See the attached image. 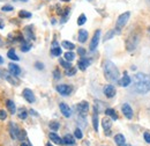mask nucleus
Listing matches in <instances>:
<instances>
[{"label":"nucleus","mask_w":150,"mask_h":146,"mask_svg":"<svg viewBox=\"0 0 150 146\" xmlns=\"http://www.w3.org/2000/svg\"><path fill=\"white\" fill-rule=\"evenodd\" d=\"M24 36L28 41H34L35 39V34L33 31V27L31 26H28L24 28Z\"/></svg>","instance_id":"18"},{"label":"nucleus","mask_w":150,"mask_h":146,"mask_svg":"<svg viewBox=\"0 0 150 146\" xmlns=\"http://www.w3.org/2000/svg\"><path fill=\"white\" fill-rule=\"evenodd\" d=\"M1 44H2V41H1V38H0V45H1Z\"/></svg>","instance_id":"52"},{"label":"nucleus","mask_w":150,"mask_h":146,"mask_svg":"<svg viewBox=\"0 0 150 146\" xmlns=\"http://www.w3.org/2000/svg\"><path fill=\"white\" fill-rule=\"evenodd\" d=\"M9 135L13 139H19V140H22L25 137L24 130H20L15 123H9Z\"/></svg>","instance_id":"3"},{"label":"nucleus","mask_w":150,"mask_h":146,"mask_svg":"<svg viewBox=\"0 0 150 146\" xmlns=\"http://www.w3.org/2000/svg\"><path fill=\"white\" fill-rule=\"evenodd\" d=\"M74 136H75V138H77V139H82V138H83V133H82L81 129H79V128L75 129Z\"/></svg>","instance_id":"36"},{"label":"nucleus","mask_w":150,"mask_h":146,"mask_svg":"<svg viewBox=\"0 0 150 146\" xmlns=\"http://www.w3.org/2000/svg\"><path fill=\"white\" fill-rule=\"evenodd\" d=\"M2 63H4V58H2V57H1V56H0V65H1V64H2Z\"/></svg>","instance_id":"48"},{"label":"nucleus","mask_w":150,"mask_h":146,"mask_svg":"<svg viewBox=\"0 0 150 146\" xmlns=\"http://www.w3.org/2000/svg\"><path fill=\"white\" fill-rule=\"evenodd\" d=\"M30 49H31V43H30L29 41H22L21 51H22V52H28Z\"/></svg>","instance_id":"26"},{"label":"nucleus","mask_w":150,"mask_h":146,"mask_svg":"<svg viewBox=\"0 0 150 146\" xmlns=\"http://www.w3.org/2000/svg\"><path fill=\"white\" fill-rule=\"evenodd\" d=\"M93 127H94L95 131H98V112H97L96 107H95L94 115H93Z\"/></svg>","instance_id":"24"},{"label":"nucleus","mask_w":150,"mask_h":146,"mask_svg":"<svg viewBox=\"0 0 150 146\" xmlns=\"http://www.w3.org/2000/svg\"><path fill=\"white\" fill-rule=\"evenodd\" d=\"M7 57H8L9 59H12V60H15V62L20 60V58L18 57V55H16V52H15L14 49H11V50L7 52Z\"/></svg>","instance_id":"29"},{"label":"nucleus","mask_w":150,"mask_h":146,"mask_svg":"<svg viewBox=\"0 0 150 146\" xmlns=\"http://www.w3.org/2000/svg\"><path fill=\"white\" fill-rule=\"evenodd\" d=\"M49 137H50L51 142H52V143H54V144H58V145H62V144H64V139H62V138H60L56 132H51V133L49 135Z\"/></svg>","instance_id":"19"},{"label":"nucleus","mask_w":150,"mask_h":146,"mask_svg":"<svg viewBox=\"0 0 150 146\" xmlns=\"http://www.w3.org/2000/svg\"><path fill=\"white\" fill-rule=\"evenodd\" d=\"M64 57H65V59H66L67 62H72V60H74L75 55H74V52H72V51H67V52L64 55Z\"/></svg>","instance_id":"31"},{"label":"nucleus","mask_w":150,"mask_h":146,"mask_svg":"<svg viewBox=\"0 0 150 146\" xmlns=\"http://www.w3.org/2000/svg\"><path fill=\"white\" fill-rule=\"evenodd\" d=\"M49 127H50V129H51L52 131H57V130L59 129V127H60V124H59V122L53 121V122H51V123L49 124Z\"/></svg>","instance_id":"35"},{"label":"nucleus","mask_w":150,"mask_h":146,"mask_svg":"<svg viewBox=\"0 0 150 146\" xmlns=\"http://www.w3.org/2000/svg\"><path fill=\"white\" fill-rule=\"evenodd\" d=\"M140 36L137 33H132L131 35L128 36V38L126 39V50L127 51H133L136 49L137 43H139Z\"/></svg>","instance_id":"5"},{"label":"nucleus","mask_w":150,"mask_h":146,"mask_svg":"<svg viewBox=\"0 0 150 146\" xmlns=\"http://www.w3.org/2000/svg\"><path fill=\"white\" fill-rule=\"evenodd\" d=\"M132 80H131V77L127 74V73H125L124 75H122V78L120 79V80H118V84L121 86V87H128L129 85H131Z\"/></svg>","instance_id":"16"},{"label":"nucleus","mask_w":150,"mask_h":146,"mask_svg":"<svg viewBox=\"0 0 150 146\" xmlns=\"http://www.w3.org/2000/svg\"><path fill=\"white\" fill-rule=\"evenodd\" d=\"M134 91L139 94H147L150 92V75L144 73H136L134 75Z\"/></svg>","instance_id":"1"},{"label":"nucleus","mask_w":150,"mask_h":146,"mask_svg":"<svg viewBox=\"0 0 150 146\" xmlns=\"http://www.w3.org/2000/svg\"><path fill=\"white\" fill-rule=\"evenodd\" d=\"M22 95H23V97L29 102V103H34L35 101H36V97H35V94H34V92L31 91V89H29V88H25V89H23L22 92Z\"/></svg>","instance_id":"10"},{"label":"nucleus","mask_w":150,"mask_h":146,"mask_svg":"<svg viewBox=\"0 0 150 146\" xmlns=\"http://www.w3.org/2000/svg\"><path fill=\"white\" fill-rule=\"evenodd\" d=\"M99 38H100V30H96L94 36H93V39L90 42V47H89L90 51H95L96 50V48L98 47V43H99Z\"/></svg>","instance_id":"9"},{"label":"nucleus","mask_w":150,"mask_h":146,"mask_svg":"<svg viewBox=\"0 0 150 146\" xmlns=\"http://www.w3.org/2000/svg\"><path fill=\"white\" fill-rule=\"evenodd\" d=\"M46 146H52V145H51V144H50V143H49V144H47V145H46Z\"/></svg>","instance_id":"53"},{"label":"nucleus","mask_w":150,"mask_h":146,"mask_svg":"<svg viewBox=\"0 0 150 146\" xmlns=\"http://www.w3.org/2000/svg\"><path fill=\"white\" fill-rule=\"evenodd\" d=\"M20 146H29V145H28L27 143H22V144H21V145H20Z\"/></svg>","instance_id":"49"},{"label":"nucleus","mask_w":150,"mask_h":146,"mask_svg":"<svg viewBox=\"0 0 150 146\" xmlns=\"http://www.w3.org/2000/svg\"><path fill=\"white\" fill-rule=\"evenodd\" d=\"M35 66H36L37 70H43V69H44V65H43L42 63H39V62H37V63L35 64Z\"/></svg>","instance_id":"44"},{"label":"nucleus","mask_w":150,"mask_h":146,"mask_svg":"<svg viewBox=\"0 0 150 146\" xmlns=\"http://www.w3.org/2000/svg\"><path fill=\"white\" fill-rule=\"evenodd\" d=\"M129 146H131V145H129Z\"/></svg>","instance_id":"57"},{"label":"nucleus","mask_w":150,"mask_h":146,"mask_svg":"<svg viewBox=\"0 0 150 146\" xmlns=\"http://www.w3.org/2000/svg\"><path fill=\"white\" fill-rule=\"evenodd\" d=\"M68 14H69V9L67 8V9H65V12L61 14L62 16H61V22L62 23H65L66 21H67V18H68Z\"/></svg>","instance_id":"37"},{"label":"nucleus","mask_w":150,"mask_h":146,"mask_svg":"<svg viewBox=\"0 0 150 146\" xmlns=\"http://www.w3.org/2000/svg\"><path fill=\"white\" fill-rule=\"evenodd\" d=\"M62 139H64V144H66V145H74L75 144V138L72 135H66Z\"/></svg>","instance_id":"25"},{"label":"nucleus","mask_w":150,"mask_h":146,"mask_svg":"<svg viewBox=\"0 0 150 146\" xmlns=\"http://www.w3.org/2000/svg\"><path fill=\"white\" fill-rule=\"evenodd\" d=\"M1 11H2V12H11V11H13V7L9 6V5H5V6H2Z\"/></svg>","instance_id":"40"},{"label":"nucleus","mask_w":150,"mask_h":146,"mask_svg":"<svg viewBox=\"0 0 150 146\" xmlns=\"http://www.w3.org/2000/svg\"><path fill=\"white\" fill-rule=\"evenodd\" d=\"M149 35H150V28H149Z\"/></svg>","instance_id":"55"},{"label":"nucleus","mask_w":150,"mask_h":146,"mask_svg":"<svg viewBox=\"0 0 150 146\" xmlns=\"http://www.w3.org/2000/svg\"><path fill=\"white\" fill-rule=\"evenodd\" d=\"M76 109L79 111V115L84 118L87 116V114H88V110H89V103L87 101H81L80 103H77Z\"/></svg>","instance_id":"7"},{"label":"nucleus","mask_w":150,"mask_h":146,"mask_svg":"<svg viewBox=\"0 0 150 146\" xmlns=\"http://www.w3.org/2000/svg\"><path fill=\"white\" fill-rule=\"evenodd\" d=\"M61 47L65 48V49H67V50H69V51H72V50H74L75 49L74 43L68 42V41H62V42H61Z\"/></svg>","instance_id":"27"},{"label":"nucleus","mask_w":150,"mask_h":146,"mask_svg":"<svg viewBox=\"0 0 150 146\" xmlns=\"http://www.w3.org/2000/svg\"><path fill=\"white\" fill-rule=\"evenodd\" d=\"M149 1H150V0H149Z\"/></svg>","instance_id":"58"},{"label":"nucleus","mask_w":150,"mask_h":146,"mask_svg":"<svg viewBox=\"0 0 150 146\" xmlns=\"http://www.w3.org/2000/svg\"><path fill=\"white\" fill-rule=\"evenodd\" d=\"M19 16L22 19H30L31 18V13H29V12H27V11H20Z\"/></svg>","instance_id":"32"},{"label":"nucleus","mask_w":150,"mask_h":146,"mask_svg":"<svg viewBox=\"0 0 150 146\" xmlns=\"http://www.w3.org/2000/svg\"><path fill=\"white\" fill-rule=\"evenodd\" d=\"M4 28V23H2V21L0 20V29H2Z\"/></svg>","instance_id":"47"},{"label":"nucleus","mask_w":150,"mask_h":146,"mask_svg":"<svg viewBox=\"0 0 150 146\" xmlns=\"http://www.w3.org/2000/svg\"><path fill=\"white\" fill-rule=\"evenodd\" d=\"M6 118H7V112H6L5 110H0V120L4 121V120H6Z\"/></svg>","instance_id":"41"},{"label":"nucleus","mask_w":150,"mask_h":146,"mask_svg":"<svg viewBox=\"0 0 150 146\" xmlns=\"http://www.w3.org/2000/svg\"><path fill=\"white\" fill-rule=\"evenodd\" d=\"M59 108H60V111H61V114L65 116V117H71L72 116V109L68 107V104H66V103H64V102H61L60 104H59Z\"/></svg>","instance_id":"13"},{"label":"nucleus","mask_w":150,"mask_h":146,"mask_svg":"<svg viewBox=\"0 0 150 146\" xmlns=\"http://www.w3.org/2000/svg\"><path fill=\"white\" fill-rule=\"evenodd\" d=\"M30 114H31V115H34V116H38V114L35 111V110H30Z\"/></svg>","instance_id":"46"},{"label":"nucleus","mask_w":150,"mask_h":146,"mask_svg":"<svg viewBox=\"0 0 150 146\" xmlns=\"http://www.w3.org/2000/svg\"><path fill=\"white\" fill-rule=\"evenodd\" d=\"M57 91H58L59 94H61L62 96H67V95H69L72 93L73 88L69 85H58L57 86Z\"/></svg>","instance_id":"8"},{"label":"nucleus","mask_w":150,"mask_h":146,"mask_svg":"<svg viewBox=\"0 0 150 146\" xmlns=\"http://www.w3.org/2000/svg\"><path fill=\"white\" fill-rule=\"evenodd\" d=\"M115 34V30H110L106 35H105V38H104V41H108V39H111L113 37V35Z\"/></svg>","instance_id":"39"},{"label":"nucleus","mask_w":150,"mask_h":146,"mask_svg":"<svg viewBox=\"0 0 150 146\" xmlns=\"http://www.w3.org/2000/svg\"><path fill=\"white\" fill-rule=\"evenodd\" d=\"M104 94L108 99H112L113 96L115 95V88L113 85H106L104 87Z\"/></svg>","instance_id":"15"},{"label":"nucleus","mask_w":150,"mask_h":146,"mask_svg":"<svg viewBox=\"0 0 150 146\" xmlns=\"http://www.w3.org/2000/svg\"><path fill=\"white\" fill-rule=\"evenodd\" d=\"M90 59H88V58H86V57H82L80 60H79V63H77V66H79V69L81 70V71H86L87 70V67L90 65Z\"/></svg>","instance_id":"14"},{"label":"nucleus","mask_w":150,"mask_h":146,"mask_svg":"<svg viewBox=\"0 0 150 146\" xmlns=\"http://www.w3.org/2000/svg\"><path fill=\"white\" fill-rule=\"evenodd\" d=\"M20 1H23V2H27L28 0H20Z\"/></svg>","instance_id":"51"},{"label":"nucleus","mask_w":150,"mask_h":146,"mask_svg":"<svg viewBox=\"0 0 150 146\" xmlns=\"http://www.w3.org/2000/svg\"><path fill=\"white\" fill-rule=\"evenodd\" d=\"M60 1H64V2H68L69 0H60Z\"/></svg>","instance_id":"50"},{"label":"nucleus","mask_w":150,"mask_h":146,"mask_svg":"<svg viewBox=\"0 0 150 146\" xmlns=\"http://www.w3.org/2000/svg\"><path fill=\"white\" fill-rule=\"evenodd\" d=\"M6 106H7L8 111H9L12 115H14V114L16 112V106H15V103H14L12 100H7V101H6Z\"/></svg>","instance_id":"22"},{"label":"nucleus","mask_w":150,"mask_h":146,"mask_svg":"<svg viewBox=\"0 0 150 146\" xmlns=\"http://www.w3.org/2000/svg\"><path fill=\"white\" fill-rule=\"evenodd\" d=\"M51 55L56 56V57L61 55V48L58 45L57 42H53V45H52V49H51Z\"/></svg>","instance_id":"23"},{"label":"nucleus","mask_w":150,"mask_h":146,"mask_svg":"<svg viewBox=\"0 0 150 146\" xmlns=\"http://www.w3.org/2000/svg\"><path fill=\"white\" fill-rule=\"evenodd\" d=\"M53 75H54V79H60V72H59V70H54Z\"/></svg>","instance_id":"45"},{"label":"nucleus","mask_w":150,"mask_h":146,"mask_svg":"<svg viewBox=\"0 0 150 146\" xmlns=\"http://www.w3.org/2000/svg\"><path fill=\"white\" fill-rule=\"evenodd\" d=\"M8 71L12 73L13 75H15V77H18L20 73H21V69H20V66L18 64H14V63H11L9 65H8Z\"/></svg>","instance_id":"17"},{"label":"nucleus","mask_w":150,"mask_h":146,"mask_svg":"<svg viewBox=\"0 0 150 146\" xmlns=\"http://www.w3.org/2000/svg\"><path fill=\"white\" fill-rule=\"evenodd\" d=\"M143 138H144V140H146L148 144H150V133L149 132H144V133H143Z\"/></svg>","instance_id":"42"},{"label":"nucleus","mask_w":150,"mask_h":146,"mask_svg":"<svg viewBox=\"0 0 150 146\" xmlns=\"http://www.w3.org/2000/svg\"><path fill=\"white\" fill-rule=\"evenodd\" d=\"M89 1H90V0H89Z\"/></svg>","instance_id":"56"},{"label":"nucleus","mask_w":150,"mask_h":146,"mask_svg":"<svg viewBox=\"0 0 150 146\" xmlns=\"http://www.w3.org/2000/svg\"><path fill=\"white\" fill-rule=\"evenodd\" d=\"M14 1H20V0H14Z\"/></svg>","instance_id":"54"},{"label":"nucleus","mask_w":150,"mask_h":146,"mask_svg":"<svg viewBox=\"0 0 150 146\" xmlns=\"http://www.w3.org/2000/svg\"><path fill=\"white\" fill-rule=\"evenodd\" d=\"M66 75H68V77H72V75H74L75 73H76V69L75 67H71V69H68V70H66Z\"/></svg>","instance_id":"38"},{"label":"nucleus","mask_w":150,"mask_h":146,"mask_svg":"<svg viewBox=\"0 0 150 146\" xmlns=\"http://www.w3.org/2000/svg\"><path fill=\"white\" fill-rule=\"evenodd\" d=\"M0 74L2 75V78H5L9 84L14 85V86H19L20 85V80L15 77L13 75L11 72H5V71H0Z\"/></svg>","instance_id":"6"},{"label":"nucleus","mask_w":150,"mask_h":146,"mask_svg":"<svg viewBox=\"0 0 150 146\" xmlns=\"http://www.w3.org/2000/svg\"><path fill=\"white\" fill-rule=\"evenodd\" d=\"M112 118H109V117H105L103 121H102V125H103V129L105 130V135L106 136H110L111 135V131L110 129L112 127Z\"/></svg>","instance_id":"11"},{"label":"nucleus","mask_w":150,"mask_h":146,"mask_svg":"<svg viewBox=\"0 0 150 146\" xmlns=\"http://www.w3.org/2000/svg\"><path fill=\"white\" fill-rule=\"evenodd\" d=\"M121 111H122V114H124V116H125L126 118H128V120L133 118V109H132L131 106H129L128 103H124V104H122Z\"/></svg>","instance_id":"12"},{"label":"nucleus","mask_w":150,"mask_h":146,"mask_svg":"<svg viewBox=\"0 0 150 146\" xmlns=\"http://www.w3.org/2000/svg\"><path fill=\"white\" fill-rule=\"evenodd\" d=\"M59 62H60V65H61L65 70H68V69L73 67V66H72V64H71V62H67L66 59H60Z\"/></svg>","instance_id":"30"},{"label":"nucleus","mask_w":150,"mask_h":146,"mask_svg":"<svg viewBox=\"0 0 150 146\" xmlns=\"http://www.w3.org/2000/svg\"><path fill=\"white\" fill-rule=\"evenodd\" d=\"M103 69H104L105 79L108 81L115 82V81L119 80V70L114 65V63H112L111 60H105L104 62V65H103Z\"/></svg>","instance_id":"2"},{"label":"nucleus","mask_w":150,"mask_h":146,"mask_svg":"<svg viewBox=\"0 0 150 146\" xmlns=\"http://www.w3.org/2000/svg\"><path fill=\"white\" fill-rule=\"evenodd\" d=\"M105 115L109 116V117H111L112 120H118V115H117L115 110L112 109V108H108V109L105 110Z\"/></svg>","instance_id":"28"},{"label":"nucleus","mask_w":150,"mask_h":146,"mask_svg":"<svg viewBox=\"0 0 150 146\" xmlns=\"http://www.w3.org/2000/svg\"><path fill=\"white\" fill-rule=\"evenodd\" d=\"M129 16H131V13L129 12H126V13H122L119 15V18L117 20V24H115V33L117 34H120L121 29L126 26V23L128 22L129 20Z\"/></svg>","instance_id":"4"},{"label":"nucleus","mask_w":150,"mask_h":146,"mask_svg":"<svg viewBox=\"0 0 150 146\" xmlns=\"http://www.w3.org/2000/svg\"><path fill=\"white\" fill-rule=\"evenodd\" d=\"M19 117L21 120H25L27 117H28V112H27V110L25 109H20L19 110Z\"/></svg>","instance_id":"34"},{"label":"nucleus","mask_w":150,"mask_h":146,"mask_svg":"<svg viewBox=\"0 0 150 146\" xmlns=\"http://www.w3.org/2000/svg\"><path fill=\"white\" fill-rule=\"evenodd\" d=\"M114 143L118 146H126V139L124 137V135L118 133L114 136Z\"/></svg>","instance_id":"20"},{"label":"nucleus","mask_w":150,"mask_h":146,"mask_svg":"<svg viewBox=\"0 0 150 146\" xmlns=\"http://www.w3.org/2000/svg\"><path fill=\"white\" fill-rule=\"evenodd\" d=\"M77 54L81 56V57H84V55H86V50H84L83 48H79V49H77Z\"/></svg>","instance_id":"43"},{"label":"nucleus","mask_w":150,"mask_h":146,"mask_svg":"<svg viewBox=\"0 0 150 146\" xmlns=\"http://www.w3.org/2000/svg\"><path fill=\"white\" fill-rule=\"evenodd\" d=\"M87 38H88V31L86 30V29H80V31H79V42L80 43H84L86 41H87Z\"/></svg>","instance_id":"21"},{"label":"nucleus","mask_w":150,"mask_h":146,"mask_svg":"<svg viewBox=\"0 0 150 146\" xmlns=\"http://www.w3.org/2000/svg\"><path fill=\"white\" fill-rule=\"evenodd\" d=\"M86 22H87V16H86L84 14H81V15L79 16V19H77V24H79V26H83Z\"/></svg>","instance_id":"33"}]
</instances>
